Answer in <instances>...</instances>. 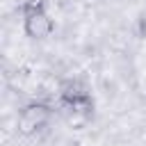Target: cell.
<instances>
[{
	"label": "cell",
	"mask_w": 146,
	"mask_h": 146,
	"mask_svg": "<svg viewBox=\"0 0 146 146\" xmlns=\"http://www.w3.org/2000/svg\"><path fill=\"white\" fill-rule=\"evenodd\" d=\"M59 146H78V144H73V141H64V144H59Z\"/></svg>",
	"instance_id": "cell-5"
},
{
	"label": "cell",
	"mask_w": 146,
	"mask_h": 146,
	"mask_svg": "<svg viewBox=\"0 0 146 146\" xmlns=\"http://www.w3.org/2000/svg\"><path fill=\"white\" fill-rule=\"evenodd\" d=\"M59 94H62V100H64L66 105H71V103H75V100H82V98H87V96H89L87 87H84L80 80H66V82L62 84Z\"/></svg>",
	"instance_id": "cell-3"
},
{
	"label": "cell",
	"mask_w": 146,
	"mask_h": 146,
	"mask_svg": "<svg viewBox=\"0 0 146 146\" xmlns=\"http://www.w3.org/2000/svg\"><path fill=\"white\" fill-rule=\"evenodd\" d=\"M46 7V0H25V5H23V11L27 14V11H39V9H43Z\"/></svg>",
	"instance_id": "cell-4"
},
{
	"label": "cell",
	"mask_w": 146,
	"mask_h": 146,
	"mask_svg": "<svg viewBox=\"0 0 146 146\" xmlns=\"http://www.w3.org/2000/svg\"><path fill=\"white\" fill-rule=\"evenodd\" d=\"M25 32L32 39H43L52 32V18L46 14V9L25 14Z\"/></svg>",
	"instance_id": "cell-2"
},
{
	"label": "cell",
	"mask_w": 146,
	"mask_h": 146,
	"mask_svg": "<svg viewBox=\"0 0 146 146\" xmlns=\"http://www.w3.org/2000/svg\"><path fill=\"white\" fill-rule=\"evenodd\" d=\"M50 119V112L46 105H27L23 107V112L18 114V132L21 135H34L36 130H41Z\"/></svg>",
	"instance_id": "cell-1"
}]
</instances>
